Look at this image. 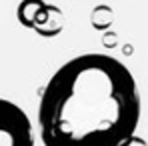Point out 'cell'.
<instances>
[{
    "label": "cell",
    "mask_w": 148,
    "mask_h": 146,
    "mask_svg": "<svg viewBox=\"0 0 148 146\" xmlns=\"http://www.w3.org/2000/svg\"><path fill=\"white\" fill-rule=\"evenodd\" d=\"M140 122V92L128 66L108 54H80L42 90L44 146H122Z\"/></svg>",
    "instance_id": "6da1fadb"
},
{
    "label": "cell",
    "mask_w": 148,
    "mask_h": 146,
    "mask_svg": "<svg viewBox=\"0 0 148 146\" xmlns=\"http://www.w3.org/2000/svg\"><path fill=\"white\" fill-rule=\"evenodd\" d=\"M0 146H34L32 122L14 102L0 98Z\"/></svg>",
    "instance_id": "7a4b0ae2"
},
{
    "label": "cell",
    "mask_w": 148,
    "mask_h": 146,
    "mask_svg": "<svg viewBox=\"0 0 148 146\" xmlns=\"http://www.w3.org/2000/svg\"><path fill=\"white\" fill-rule=\"evenodd\" d=\"M66 24V18H64V12L54 6V4H44L38 14H36V20L32 30L38 34V36H44V38H52V36H58Z\"/></svg>",
    "instance_id": "3957f363"
},
{
    "label": "cell",
    "mask_w": 148,
    "mask_h": 146,
    "mask_svg": "<svg viewBox=\"0 0 148 146\" xmlns=\"http://www.w3.org/2000/svg\"><path fill=\"white\" fill-rule=\"evenodd\" d=\"M44 4H46L44 0H22V2L18 4V10H16L18 22L22 26H26V28H32L38 10H40Z\"/></svg>",
    "instance_id": "277c9868"
},
{
    "label": "cell",
    "mask_w": 148,
    "mask_h": 146,
    "mask_svg": "<svg viewBox=\"0 0 148 146\" xmlns=\"http://www.w3.org/2000/svg\"><path fill=\"white\" fill-rule=\"evenodd\" d=\"M90 22H92V26H94L96 30L108 28L110 22H112V10H110L108 6H96V8L92 10V14H90Z\"/></svg>",
    "instance_id": "5b68a950"
},
{
    "label": "cell",
    "mask_w": 148,
    "mask_h": 146,
    "mask_svg": "<svg viewBox=\"0 0 148 146\" xmlns=\"http://www.w3.org/2000/svg\"><path fill=\"white\" fill-rule=\"evenodd\" d=\"M116 44V36L112 34V32H108L106 36H104V46H108V48H112Z\"/></svg>",
    "instance_id": "8992f818"
},
{
    "label": "cell",
    "mask_w": 148,
    "mask_h": 146,
    "mask_svg": "<svg viewBox=\"0 0 148 146\" xmlns=\"http://www.w3.org/2000/svg\"><path fill=\"white\" fill-rule=\"evenodd\" d=\"M122 146H144V144H142V142H140L136 136H132V138H130V140H126Z\"/></svg>",
    "instance_id": "52a82bcc"
}]
</instances>
